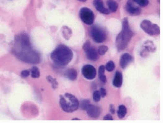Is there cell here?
<instances>
[{"instance_id":"7a4b0ae2","label":"cell","mask_w":163,"mask_h":123,"mask_svg":"<svg viewBox=\"0 0 163 123\" xmlns=\"http://www.w3.org/2000/svg\"><path fill=\"white\" fill-rule=\"evenodd\" d=\"M51 60L59 66L68 65L73 58V52L67 46L59 45L50 54Z\"/></svg>"},{"instance_id":"d4e9b609","label":"cell","mask_w":163,"mask_h":123,"mask_svg":"<svg viewBox=\"0 0 163 123\" xmlns=\"http://www.w3.org/2000/svg\"><path fill=\"white\" fill-rule=\"evenodd\" d=\"M108 47L106 45H102L101 47H99V49H98V53L101 56H103L106 54V52L108 51Z\"/></svg>"},{"instance_id":"8fae6325","label":"cell","mask_w":163,"mask_h":123,"mask_svg":"<svg viewBox=\"0 0 163 123\" xmlns=\"http://www.w3.org/2000/svg\"><path fill=\"white\" fill-rule=\"evenodd\" d=\"M88 115L92 119H97L101 113V109L99 107L89 104L86 109Z\"/></svg>"},{"instance_id":"f1b7e54d","label":"cell","mask_w":163,"mask_h":123,"mask_svg":"<svg viewBox=\"0 0 163 123\" xmlns=\"http://www.w3.org/2000/svg\"><path fill=\"white\" fill-rule=\"evenodd\" d=\"M30 74V72L28 70H24L21 72V75L22 77H28Z\"/></svg>"},{"instance_id":"ac0fdd59","label":"cell","mask_w":163,"mask_h":123,"mask_svg":"<svg viewBox=\"0 0 163 123\" xmlns=\"http://www.w3.org/2000/svg\"><path fill=\"white\" fill-rule=\"evenodd\" d=\"M105 66L103 65H101L99 68V78L103 83H106V77L105 75Z\"/></svg>"},{"instance_id":"277c9868","label":"cell","mask_w":163,"mask_h":123,"mask_svg":"<svg viewBox=\"0 0 163 123\" xmlns=\"http://www.w3.org/2000/svg\"><path fill=\"white\" fill-rule=\"evenodd\" d=\"M59 104L63 111L67 113L74 112L79 107V102L77 98L69 93L60 96Z\"/></svg>"},{"instance_id":"2e32d148","label":"cell","mask_w":163,"mask_h":123,"mask_svg":"<svg viewBox=\"0 0 163 123\" xmlns=\"http://www.w3.org/2000/svg\"><path fill=\"white\" fill-rule=\"evenodd\" d=\"M65 77L67 79H69L71 81H75L77 79L78 76V73L75 69L73 68H70L67 70L65 72Z\"/></svg>"},{"instance_id":"4316f807","label":"cell","mask_w":163,"mask_h":123,"mask_svg":"<svg viewBox=\"0 0 163 123\" xmlns=\"http://www.w3.org/2000/svg\"><path fill=\"white\" fill-rule=\"evenodd\" d=\"M89 104H90V102L89 100H82L80 103V107L82 110H86Z\"/></svg>"},{"instance_id":"484cf974","label":"cell","mask_w":163,"mask_h":123,"mask_svg":"<svg viewBox=\"0 0 163 123\" xmlns=\"http://www.w3.org/2000/svg\"><path fill=\"white\" fill-rule=\"evenodd\" d=\"M101 94L99 90H96L93 92V99L95 102H99L101 100Z\"/></svg>"},{"instance_id":"5b68a950","label":"cell","mask_w":163,"mask_h":123,"mask_svg":"<svg viewBox=\"0 0 163 123\" xmlns=\"http://www.w3.org/2000/svg\"><path fill=\"white\" fill-rule=\"evenodd\" d=\"M89 34L92 39L97 43H102L105 42L107 38L105 30L97 25H94L90 28Z\"/></svg>"},{"instance_id":"44dd1931","label":"cell","mask_w":163,"mask_h":123,"mask_svg":"<svg viewBox=\"0 0 163 123\" xmlns=\"http://www.w3.org/2000/svg\"><path fill=\"white\" fill-rule=\"evenodd\" d=\"M31 72V75L33 78H39L40 77V71L37 67H33L30 70Z\"/></svg>"},{"instance_id":"7c38bea8","label":"cell","mask_w":163,"mask_h":123,"mask_svg":"<svg viewBox=\"0 0 163 123\" xmlns=\"http://www.w3.org/2000/svg\"><path fill=\"white\" fill-rule=\"evenodd\" d=\"M93 3L95 9L102 14L108 15L110 13V10L105 7L102 0H94Z\"/></svg>"},{"instance_id":"ffe728a7","label":"cell","mask_w":163,"mask_h":123,"mask_svg":"<svg viewBox=\"0 0 163 123\" xmlns=\"http://www.w3.org/2000/svg\"><path fill=\"white\" fill-rule=\"evenodd\" d=\"M63 32H62V34H63V38L65 39H69L71 38V35H72V32L70 28H69L67 26H64L63 28Z\"/></svg>"},{"instance_id":"f546056e","label":"cell","mask_w":163,"mask_h":123,"mask_svg":"<svg viewBox=\"0 0 163 123\" xmlns=\"http://www.w3.org/2000/svg\"><path fill=\"white\" fill-rule=\"evenodd\" d=\"M103 119L105 121H113V117H112V116L110 115V114H107L105 116H104V118Z\"/></svg>"},{"instance_id":"3957f363","label":"cell","mask_w":163,"mask_h":123,"mask_svg":"<svg viewBox=\"0 0 163 123\" xmlns=\"http://www.w3.org/2000/svg\"><path fill=\"white\" fill-rule=\"evenodd\" d=\"M133 35L134 34L129 26L128 18L125 17L123 20L122 32L118 35L116 39V44L119 51L127 48Z\"/></svg>"},{"instance_id":"ba28073f","label":"cell","mask_w":163,"mask_h":123,"mask_svg":"<svg viewBox=\"0 0 163 123\" xmlns=\"http://www.w3.org/2000/svg\"><path fill=\"white\" fill-rule=\"evenodd\" d=\"M83 49L86 52V57L91 61H97L99 59V53L96 49L93 47L89 41H87L83 45Z\"/></svg>"},{"instance_id":"4dcf8cb0","label":"cell","mask_w":163,"mask_h":123,"mask_svg":"<svg viewBox=\"0 0 163 123\" xmlns=\"http://www.w3.org/2000/svg\"><path fill=\"white\" fill-rule=\"evenodd\" d=\"M110 112L112 114H114L116 113L115 107H114V106L112 105V104H111V105L110 106Z\"/></svg>"},{"instance_id":"52a82bcc","label":"cell","mask_w":163,"mask_h":123,"mask_svg":"<svg viewBox=\"0 0 163 123\" xmlns=\"http://www.w3.org/2000/svg\"><path fill=\"white\" fill-rule=\"evenodd\" d=\"M81 20L87 25H92L95 20V15L93 11L88 7H82L79 12Z\"/></svg>"},{"instance_id":"603a6c76","label":"cell","mask_w":163,"mask_h":123,"mask_svg":"<svg viewBox=\"0 0 163 123\" xmlns=\"http://www.w3.org/2000/svg\"><path fill=\"white\" fill-rule=\"evenodd\" d=\"M139 7H146L149 4V0H132Z\"/></svg>"},{"instance_id":"83f0119b","label":"cell","mask_w":163,"mask_h":123,"mask_svg":"<svg viewBox=\"0 0 163 123\" xmlns=\"http://www.w3.org/2000/svg\"><path fill=\"white\" fill-rule=\"evenodd\" d=\"M99 92H100L101 96L102 98H105L106 96V90L104 88H101L99 90Z\"/></svg>"},{"instance_id":"e0dca14e","label":"cell","mask_w":163,"mask_h":123,"mask_svg":"<svg viewBox=\"0 0 163 123\" xmlns=\"http://www.w3.org/2000/svg\"><path fill=\"white\" fill-rule=\"evenodd\" d=\"M107 5L108 7V9L110 12H116L118 8V3L115 1V0H107Z\"/></svg>"},{"instance_id":"9a60e30c","label":"cell","mask_w":163,"mask_h":123,"mask_svg":"<svg viewBox=\"0 0 163 123\" xmlns=\"http://www.w3.org/2000/svg\"><path fill=\"white\" fill-rule=\"evenodd\" d=\"M114 87L116 88H120L123 84V75L120 71H116L112 81Z\"/></svg>"},{"instance_id":"6da1fadb","label":"cell","mask_w":163,"mask_h":123,"mask_svg":"<svg viewBox=\"0 0 163 123\" xmlns=\"http://www.w3.org/2000/svg\"><path fill=\"white\" fill-rule=\"evenodd\" d=\"M14 54L18 58L28 64H39L40 54L32 47L29 36L21 34L16 37Z\"/></svg>"},{"instance_id":"30bf717a","label":"cell","mask_w":163,"mask_h":123,"mask_svg":"<svg viewBox=\"0 0 163 123\" xmlns=\"http://www.w3.org/2000/svg\"><path fill=\"white\" fill-rule=\"evenodd\" d=\"M125 8L129 14L133 16H138L140 15L142 13V9L138 5H135L132 0H128L127 3L125 5Z\"/></svg>"},{"instance_id":"9c48e42d","label":"cell","mask_w":163,"mask_h":123,"mask_svg":"<svg viewBox=\"0 0 163 123\" xmlns=\"http://www.w3.org/2000/svg\"><path fill=\"white\" fill-rule=\"evenodd\" d=\"M82 74L86 79L93 80L96 77L97 71L94 66L90 64H86L82 67Z\"/></svg>"},{"instance_id":"5bb4252c","label":"cell","mask_w":163,"mask_h":123,"mask_svg":"<svg viewBox=\"0 0 163 123\" xmlns=\"http://www.w3.org/2000/svg\"><path fill=\"white\" fill-rule=\"evenodd\" d=\"M144 45H146V47H144L143 50L142 51V52L140 53L142 57L143 56L144 54H145L144 55V57H147V55L149 53V52H154L156 49V48L154 46L152 41H147V42L145 43Z\"/></svg>"},{"instance_id":"d6986e66","label":"cell","mask_w":163,"mask_h":123,"mask_svg":"<svg viewBox=\"0 0 163 123\" xmlns=\"http://www.w3.org/2000/svg\"><path fill=\"white\" fill-rule=\"evenodd\" d=\"M127 107L125 106L120 105L118 107V116L119 118L123 119V117H125V116L127 115Z\"/></svg>"},{"instance_id":"1f68e13d","label":"cell","mask_w":163,"mask_h":123,"mask_svg":"<svg viewBox=\"0 0 163 123\" xmlns=\"http://www.w3.org/2000/svg\"><path fill=\"white\" fill-rule=\"evenodd\" d=\"M78 1L81 2H86L87 1V0H78Z\"/></svg>"},{"instance_id":"4fadbf2b","label":"cell","mask_w":163,"mask_h":123,"mask_svg":"<svg viewBox=\"0 0 163 123\" xmlns=\"http://www.w3.org/2000/svg\"><path fill=\"white\" fill-rule=\"evenodd\" d=\"M132 61V57L129 53H124L119 60V66L122 69H125Z\"/></svg>"},{"instance_id":"8992f818","label":"cell","mask_w":163,"mask_h":123,"mask_svg":"<svg viewBox=\"0 0 163 123\" xmlns=\"http://www.w3.org/2000/svg\"><path fill=\"white\" fill-rule=\"evenodd\" d=\"M141 28L149 35H157L160 34V28L148 20H144L140 24Z\"/></svg>"},{"instance_id":"cb8c5ba5","label":"cell","mask_w":163,"mask_h":123,"mask_svg":"<svg viewBox=\"0 0 163 123\" xmlns=\"http://www.w3.org/2000/svg\"><path fill=\"white\" fill-rule=\"evenodd\" d=\"M115 69V64L113 61H109L108 62L107 64L105 66V70H106L108 71L111 72L114 70Z\"/></svg>"},{"instance_id":"7402d4cb","label":"cell","mask_w":163,"mask_h":123,"mask_svg":"<svg viewBox=\"0 0 163 123\" xmlns=\"http://www.w3.org/2000/svg\"><path fill=\"white\" fill-rule=\"evenodd\" d=\"M46 79L48 80V82H50L52 84V87L53 89H56L57 87H58V83L56 81V79H54L53 78L52 76H48L46 77Z\"/></svg>"}]
</instances>
